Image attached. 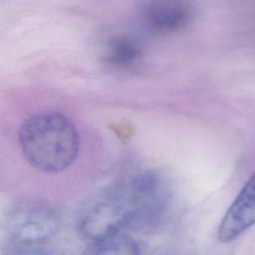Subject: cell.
I'll use <instances>...</instances> for the list:
<instances>
[{
  "label": "cell",
  "instance_id": "obj_3",
  "mask_svg": "<svg viewBox=\"0 0 255 255\" xmlns=\"http://www.w3.org/2000/svg\"><path fill=\"white\" fill-rule=\"evenodd\" d=\"M131 223L132 210L123 189L84 209L78 217L77 230L81 237L92 242L122 232Z\"/></svg>",
  "mask_w": 255,
  "mask_h": 255
},
{
  "label": "cell",
  "instance_id": "obj_4",
  "mask_svg": "<svg viewBox=\"0 0 255 255\" xmlns=\"http://www.w3.org/2000/svg\"><path fill=\"white\" fill-rule=\"evenodd\" d=\"M59 228L56 212L40 203L17 206L8 218V233L19 247L37 248L51 239Z\"/></svg>",
  "mask_w": 255,
  "mask_h": 255
},
{
  "label": "cell",
  "instance_id": "obj_8",
  "mask_svg": "<svg viewBox=\"0 0 255 255\" xmlns=\"http://www.w3.org/2000/svg\"><path fill=\"white\" fill-rule=\"evenodd\" d=\"M140 246L132 237L122 232L90 242L87 254H138Z\"/></svg>",
  "mask_w": 255,
  "mask_h": 255
},
{
  "label": "cell",
  "instance_id": "obj_5",
  "mask_svg": "<svg viewBox=\"0 0 255 255\" xmlns=\"http://www.w3.org/2000/svg\"><path fill=\"white\" fill-rule=\"evenodd\" d=\"M255 224V171L243 185L225 212L217 238L222 243H230Z\"/></svg>",
  "mask_w": 255,
  "mask_h": 255
},
{
  "label": "cell",
  "instance_id": "obj_7",
  "mask_svg": "<svg viewBox=\"0 0 255 255\" xmlns=\"http://www.w3.org/2000/svg\"><path fill=\"white\" fill-rule=\"evenodd\" d=\"M141 57L142 48L136 40L128 36H119L110 42L105 61L115 68L127 69L136 64Z\"/></svg>",
  "mask_w": 255,
  "mask_h": 255
},
{
  "label": "cell",
  "instance_id": "obj_1",
  "mask_svg": "<svg viewBox=\"0 0 255 255\" xmlns=\"http://www.w3.org/2000/svg\"><path fill=\"white\" fill-rule=\"evenodd\" d=\"M25 160L45 173H58L76 160L80 138L74 123L59 112L38 113L25 119L18 129Z\"/></svg>",
  "mask_w": 255,
  "mask_h": 255
},
{
  "label": "cell",
  "instance_id": "obj_2",
  "mask_svg": "<svg viewBox=\"0 0 255 255\" xmlns=\"http://www.w3.org/2000/svg\"><path fill=\"white\" fill-rule=\"evenodd\" d=\"M124 190L132 210L131 226L151 229L160 224L171 200L169 185L162 175L152 170L142 171Z\"/></svg>",
  "mask_w": 255,
  "mask_h": 255
},
{
  "label": "cell",
  "instance_id": "obj_6",
  "mask_svg": "<svg viewBox=\"0 0 255 255\" xmlns=\"http://www.w3.org/2000/svg\"><path fill=\"white\" fill-rule=\"evenodd\" d=\"M145 25L154 33L169 35L183 30L191 19L186 0H147L141 8Z\"/></svg>",
  "mask_w": 255,
  "mask_h": 255
}]
</instances>
